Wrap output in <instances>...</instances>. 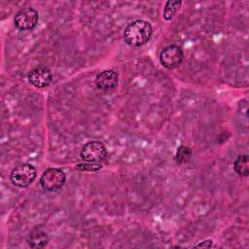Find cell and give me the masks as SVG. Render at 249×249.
Listing matches in <instances>:
<instances>
[{
  "label": "cell",
  "instance_id": "1",
  "mask_svg": "<svg viewBox=\"0 0 249 249\" xmlns=\"http://www.w3.org/2000/svg\"><path fill=\"white\" fill-rule=\"evenodd\" d=\"M152 33L153 28L148 21L137 19L125 27L124 39L129 46L141 47L150 40Z\"/></svg>",
  "mask_w": 249,
  "mask_h": 249
},
{
  "label": "cell",
  "instance_id": "2",
  "mask_svg": "<svg viewBox=\"0 0 249 249\" xmlns=\"http://www.w3.org/2000/svg\"><path fill=\"white\" fill-rule=\"evenodd\" d=\"M37 171L32 164L20 163L11 172L12 183L18 188H26L35 179Z\"/></svg>",
  "mask_w": 249,
  "mask_h": 249
},
{
  "label": "cell",
  "instance_id": "3",
  "mask_svg": "<svg viewBox=\"0 0 249 249\" xmlns=\"http://www.w3.org/2000/svg\"><path fill=\"white\" fill-rule=\"evenodd\" d=\"M81 158L89 163H100L107 158V150L100 141H89L81 150Z\"/></svg>",
  "mask_w": 249,
  "mask_h": 249
},
{
  "label": "cell",
  "instance_id": "4",
  "mask_svg": "<svg viewBox=\"0 0 249 249\" xmlns=\"http://www.w3.org/2000/svg\"><path fill=\"white\" fill-rule=\"evenodd\" d=\"M66 180L64 171L59 168L47 169L40 178V185L47 192H54L63 187Z\"/></svg>",
  "mask_w": 249,
  "mask_h": 249
},
{
  "label": "cell",
  "instance_id": "5",
  "mask_svg": "<svg viewBox=\"0 0 249 249\" xmlns=\"http://www.w3.org/2000/svg\"><path fill=\"white\" fill-rule=\"evenodd\" d=\"M39 19L38 12L32 7H26L19 10L14 18L16 27L20 31H26L33 29Z\"/></svg>",
  "mask_w": 249,
  "mask_h": 249
},
{
  "label": "cell",
  "instance_id": "6",
  "mask_svg": "<svg viewBox=\"0 0 249 249\" xmlns=\"http://www.w3.org/2000/svg\"><path fill=\"white\" fill-rule=\"evenodd\" d=\"M183 58V51L177 45L167 46L160 53V61L167 69H174L178 67L182 63Z\"/></svg>",
  "mask_w": 249,
  "mask_h": 249
},
{
  "label": "cell",
  "instance_id": "7",
  "mask_svg": "<svg viewBox=\"0 0 249 249\" xmlns=\"http://www.w3.org/2000/svg\"><path fill=\"white\" fill-rule=\"evenodd\" d=\"M27 78L31 85H33L36 88L42 89L50 86V84L52 83L53 75L47 67L39 66V67L33 68L28 73Z\"/></svg>",
  "mask_w": 249,
  "mask_h": 249
},
{
  "label": "cell",
  "instance_id": "8",
  "mask_svg": "<svg viewBox=\"0 0 249 249\" xmlns=\"http://www.w3.org/2000/svg\"><path fill=\"white\" fill-rule=\"evenodd\" d=\"M118 74L114 70L100 72L95 78V85L101 90H110L118 85Z\"/></svg>",
  "mask_w": 249,
  "mask_h": 249
},
{
  "label": "cell",
  "instance_id": "9",
  "mask_svg": "<svg viewBox=\"0 0 249 249\" xmlns=\"http://www.w3.org/2000/svg\"><path fill=\"white\" fill-rule=\"evenodd\" d=\"M48 233L42 229L33 230L27 238L28 245L34 249H40L45 247L48 243Z\"/></svg>",
  "mask_w": 249,
  "mask_h": 249
},
{
  "label": "cell",
  "instance_id": "10",
  "mask_svg": "<svg viewBox=\"0 0 249 249\" xmlns=\"http://www.w3.org/2000/svg\"><path fill=\"white\" fill-rule=\"evenodd\" d=\"M234 171L240 176L249 175V159L247 155H240L233 163Z\"/></svg>",
  "mask_w": 249,
  "mask_h": 249
},
{
  "label": "cell",
  "instance_id": "11",
  "mask_svg": "<svg viewBox=\"0 0 249 249\" xmlns=\"http://www.w3.org/2000/svg\"><path fill=\"white\" fill-rule=\"evenodd\" d=\"M192 157V150L189 146L186 145H181L176 152L175 155V160L179 164H184L187 163Z\"/></svg>",
  "mask_w": 249,
  "mask_h": 249
},
{
  "label": "cell",
  "instance_id": "12",
  "mask_svg": "<svg viewBox=\"0 0 249 249\" xmlns=\"http://www.w3.org/2000/svg\"><path fill=\"white\" fill-rule=\"evenodd\" d=\"M181 1L180 0H174V1H167L165 3L164 9H163V18L166 20H170L173 16L176 14L178 9L181 6Z\"/></svg>",
  "mask_w": 249,
  "mask_h": 249
},
{
  "label": "cell",
  "instance_id": "13",
  "mask_svg": "<svg viewBox=\"0 0 249 249\" xmlns=\"http://www.w3.org/2000/svg\"><path fill=\"white\" fill-rule=\"evenodd\" d=\"M77 168L81 170H86V171H97L101 168V165L98 163H83L77 165Z\"/></svg>",
  "mask_w": 249,
  "mask_h": 249
},
{
  "label": "cell",
  "instance_id": "14",
  "mask_svg": "<svg viewBox=\"0 0 249 249\" xmlns=\"http://www.w3.org/2000/svg\"><path fill=\"white\" fill-rule=\"evenodd\" d=\"M211 246H212L211 240H205L204 242H201V243L196 245V247H206V248H210Z\"/></svg>",
  "mask_w": 249,
  "mask_h": 249
}]
</instances>
